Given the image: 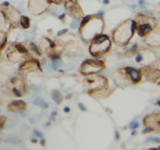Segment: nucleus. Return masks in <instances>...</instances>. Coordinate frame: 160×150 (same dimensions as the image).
I'll list each match as a JSON object with an SVG mask.
<instances>
[{
    "label": "nucleus",
    "instance_id": "nucleus-14",
    "mask_svg": "<svg viewBox=\"0 0 160 150\" xmlns=\"http://www.w3.org/2000/svg\"><path fill=\"white\" fill-rule=\"evenodd\" d=\"M25 108H26V103H25L24 101H22V100H16V101H12L11 103L9 104L8 106V110L10 112H21L23 111V110H25Z\"/></svg>",
    "mask_w": 160,
    "mask_h": 150
},
{
    "label": "nucleus",
    "instance_id": "nucleus-35",
    "mask_svg": "<svg viewBox=\"0 0 160 150\" xmlns=\"http://www.w3.org/2000/svg\"><path fill=\"white\" fill-rule=\"evenodd\" d=\"M135 61H136V62H142V54L141 53L136 54V56H135Z\"/></svg>",
    "mask_w": 160,
    "mask_h": 150
},
{
    "label": "nucleus",
    "instance_id": "nucleus-6",
    "mask_svg": "<svg viewBox=\"0 0 160 150\" xmlns=\"http://www.w3.org/2000/svg\"><path fill=\"white\" fill-rule=\"evenodd\" d=\"M107 85V79L103 76H96V77H88L84 80V89L88 90V92L94 91V90L101 89L103 87H106Z\"/></svg>",
    "mask_w": 160,
    "mask_h": 150
},
{
    "label": "nucleus",
    "instance_id": "nucleus-34",
    "mask_svg": "<svg viewBox=\"0 0 160 150\" xmlns=\"http://www.w3.org/2000/svg\"><path fill=\"white\" fill-rule=\"evenodd\" d=\"M33 134H34L36 137H39V138H42V136H43L42 133L40 132V131H38L37 129H34V130H33Z\"/></svg>",
    "mask_w": 160,
    "mask_h": 150
},
{
    "label": "nucleus",
    "instance_id": "nucleus-46",
    "mask_svg": "<svg viewBox=\"0 0 160 150\" xmlns=\"http://www.w3.org/2000/svg\"><path fill=\"white\" fill-rule=\"evenodd\" d=\"M103 3L104 4H108L109 3V0H103Z\"/></svg>",
    "mask_w": 160,
    "mask_h": 150
},
{
    "label": "nucleus",
    "instance_id": "nucleus-48",
    "mask_svg": "<svg viewBox=\"0 0 160 150\" xmlns=\"http://www.w3.org/2000/svg\"><path fill=\"white\" fill-rule=\"evenodd\" d=\"M66 98H67V99H70V98H71V94H68Z\"/></svg>",
    "mask_w": 160,
    "mask_h": 150
},
{
    "label": "nucleus",
    "instance_id": "nucleus-5",
    "mask_svg": "<svg viewBox=\"0 0 160 150\" xmlns=\"http://www.w3.org/2000/svg\"><path fill=\"white\" fill-rule=\"evenodd\" d=\"M104 69V63L98 60H86L80 68V72L84 75H93L101 72Z\"/></svg>",
    "mask_w": 160,
    "mask_h": 150
},
{
    "label": "nucleus",
    "instance_id": "nucleus-27",
    "mask_svg": "<svg viewBox=\"0 0 160 150\" xmlns=\"http://www.w3.org/2000/svg\"><path fill=\"white\" fill-rule=\"evenodd\" d=\"M6 24H7V20L5 18L2 11H0V29L6 28Z\"/></svg>",
    "mask_w": 160,
    "mask_h": 150
},
{
    "label": "nucleus",
    "instance_id": "nucleus-19",
    "mask_svg": "<svg viewBox=\"0 0 160 150\" xmlns=\"http://www.w3.org/2000/svg\"><path fill=\"white\" fill-rule=\"evenodd\" d=\"M18 33L19 31L15 28V26L11 29H9L8 31V34H7V39H9L11 42H15L17 40V37H18Z\"/></svg>",
    "mask_w": 160,
    "mask_h": 150
},
{
    "label": "nucleus",
    "instance_id": "nucleus-29",
    "mask_svg": "<svg viewBox=\"0 0 160 150\" xmlns=\"http://www.w3.org/2000/svg\"><path fill=\"white\" fill-rule=\"evenodd\" d=\"M14 47H15V49H16L18 52L22 53V54H27V49L25 48L23 45H21V44H16Z\"/></svg>",
    "mask_w": 160,
    "mask_h": 150
},
{
    "label": "nucleus",
    "instance_id": "nucleus-9",
    "mask_svg": "<svg viewBox=\"0 0 160 150\" xmlns=\"http://www.w3.org/2000/svg\"><path fill=\"white\" fill-rule=\"evenodd\" d=\"M2 13L4 14L6 20H8L13 26H16L20 20V17H21L20 16V13L17 11V10L13 7H9V5L7 7L2 6Z\"/></svg>",
    "mask_w": 160,
    "mask_h": 150
},
{
    "label": "nucleus",
    "instance_id": "nucleus-38",
    "mask_svg": "<svg viewBox=\"0 0 160 150\" xmlns=\"http://www.w3.org/2000/svg\"><path fill=\"white\" fill-rule=\"evenodd\" d=\"M5 119H6V117L0 116V128H3V125H4V122H5Z\"/></svg>",
    "mask_w": 160,
    "mask_h": 150
},
{
    "label": "nucleus",
    "instance_id": "nucleus-16",
    "mask_svg": "<svg viewBox=\"0 0 160 150\" xmlns=\"http://www.w3.org/2000/svg\"><path fill=\"white\" fill-rule=\"evenodd\" d=\"M68 54H75L79 51V44L76 41H70L63 47Z\"/></svg>",
    "mask_w": 160,
    "mask_h": 150
},
{
    "label": "nucleus",
    "instance_id": "nucleus-50",
    "mask_svg": "<svg viewBox=\"0 0 160 150\" xmlns=\"http://www.w3.org/2000/svg\"><path fill=\"white\" fill-rule=\"evenodd\" d=\"M56 115V112H52V116H55Z\"/></svg>",
    "mask_w": 160,
    "mask_h": 150
},
{
    "label": "nucleus",
    "instance_id": "nucleus-45",
    "mask_svg": "<svg viewBox=\"0 0 160 150\" xmlns=\"http://www.w3.org/2000/svg\"><path fill=\"white\" fill-rule=\"evenodd\" d=\"M115 136H116V139H117V140L119 139V133H118V131L115 132Z\"/></svg>",
    "mask_w": 160,
    "mask_h": 150
},
{
    "label": "nucleus",
    "instance_id": "nucleus-18",
    "mask_svg": "<svg viewBox=\"0 0 160 150\" xmlns=\"http://www.w3.org/2000/svg\"><path fill=\"white\" fill-rule=\"evenodd\" d=\"M89 93L91 94L94 98H104V97L108 96V95L110 94V91L106 87H103L101 89L94 90V91H91V92H89Z\"/></svg>",
    "mask_w": 160,
    "mask_h": 150
},
{
    "label": "nucleus",
    "instance_id": "nucleus-32",
    "mask_svg": "<svg viewBox=\"0 0 160 150\" xmlns=\"http://www.w3.org/2000/svg\"><path fill=\"white\" fill-rule=\"evenodd\" d=\"M12 92H13V94L15 95V96H17V97H21V95H22V92L20 91L19 89L15 88V87L12 88Z\"/></svg>",
    "mask_w": 160,
    "mask_h": 150
},
{
    "label": "nucleus",
    "instance_id": "nucleus-40",
    "mask_svg": "<svg viewBox=\"0 0 160 150\" xmlns=\"http://www.w3.org/2000/svg\"><path fill=\"white\" fill-rule=\"evenodd\" d=\"M154 129H152L151 127H147L146 126V128H145L144 130H142V133H147V132H151V131H153Z\"/></svg>",
    "mask_w": 160,
    "mask_h": 150
},
{
    "label": "nucleus",
    "instance_id": "nucleus-42",
    "mask_svg": "<svg viewBox=\"0 0 160 150\" xmlns=\"http://www.w3.org/2000/svg\"><path fill=\"white\" fill-rule=\"evenodd\" d=\"M78 105H79V108L81 109L82 111H86V107H85V106H84V105H83L82 103H79Z\"/></svg>",
    "mask_w": 160,
    "mask_h": 150
},
{
    "label": "nucleus",
    "instance_id": "nucleus-28",
    "mask_svg": "<svg viewBox=\"0 0 160 150\" xmlns=\"http://www.w3.org/2000/svg\"><path fill=\"white\" fill-rule=\"evenodd\" d=\"M29 47H30V50L32 51V53H35L37 56H40V55H41V51H40V49L34 43H29Z\"/></svg>",
    "mask_w": 160,
    "mask_h": 150
},
{
    "label": "nucleus",
    "instance_id": "nucleus-41",
    "mask_svg": "<svg viewBox=\"0 0 160 150\" xmlns=\"http://www.w3.org/2000/svg\"><path fill=\"white\" fill-rule=\"evenodd\" d=\"M68 31L67 29H64V30H61V31H59L58 33H57V36H61V35H63V34H65Z\"/></svg>",
    "mask_w": 160,
    "mask_h": 150
},
{
    "label": "nucleus",
    "instance_id": "nucleus-2",
    "mask_svg": "<svg viewBox=\"0 0 160 150\" xmlns=\"http://www.w3.org/2000/svg\"><path fill=\"white\" fill-rule=\"evenodd\" d=\"M137 24L135 20H127L121 23L114 30L113 32V41L117 45H125L132 38L133 34L136 30Z\"/></svg>",
    "mask_w": 160,
    "mask_h": 150
},
{
    "label": "nucleus",
    "instance_id": "nucleus-43",
    "mask_svg": "<svg viewBox=\"0 0 160 150\" xmlns=\"http://www.w3.org/2000/svg\"><path fill=\"white\" fill-rule=\"evenodd\" d=\"M63 111H64V112H66V113H68V112L70 111V109H69V107H64Z\"/></svg>",
    "mask_w": 160,
    "mask_h": 150
},
{
    "label": "nucleus",
    "instance_id": "nucleus-47",
    "mask_svg": "<svg viewBox=\"0 0 160 150\" xmlns=\"http://www.w3.org/2000/svg\"><path fill=\"white\" fill-rule=\"evenodd\" d=\"M40 139H41V144H42L43 146H44V144H45V141H44V139H42V138H40Z\"/></svg>",
    "mask_w": 160,
    "mask_h": 150
},
{
    "label": "nucleus",
    "instance_id": "nucleus-49",
    "mask_svg": "<svg viewBox=\"0 0 160 150\" xmlns=\"http://www.w3.org/2000/svg\"><path fill=\"white\" fill-rule=\"evenodd\" d=\"M31 141H32V142H36V139L33 138V139H31Z\"/></svg>",
    "mask_w": 160,
    "mask_h": 150
},
{
    "label": "nucleus",
    "instance_id": "nucleus-44",
    "mask_svg": "<svg viewBox=\"0 0 160 150\" xmlns=\"http://www.w3.org/2000/svg\"><path fill=\"white\" fill-rule=\"evenodd\" d=\"M62 1H63V0H54V2L56 3V4H61Z\"/></svg>",
    "mask_w": 160,
    "mask_h": 150
},
{
    "label": "nucleus",
    "instance_id": "nucleus-15",
    "mask_svg": "<svg viewBox=\"0 0 160 150\" xmlns=\"http://www.w3.org/2000/svg\"><path fill=\"white\" fill-rule=\"evenodd\" d=\"M23 56H24V54L18 52L17 50L15 49V47H13L12 49H9L7 51V57H8V59L10 60V61L13 62V63L20 62L24 58Z\"/></svg>",
    "mask_w": 160,
    "mask_h": 150
},
{
    "label": "nucleus",
    "instance_id": "nucleus-12",
    "mask_svg": "<svg viewBox=\"0 0 160 150\" xmlns=\"http://www.w3.org/2000/svg\"><path fill=\"white\" fill-rule=\"evenodd\" d=\"M20 71L24 73H31L34 71H37L38 69H40V64L36 60H28L22 63V65L20 66Z\"/></svg>",
    "mask_w": 160,
    "mask_h": 150
},
{
    "label": "nucleus",
    "instance_id": "nucleus-23",
    "mask_svg": "<svg viewBox=\"0 0 160 150\" xmlns=\"http://www.w3.org/2000/svg\"><path fill=\"white\" fill-rule=\"evenodd\" d=\"M16 126V121L13 119H5V122L3 125V128H6V129H12Z\"/></svg>",
    "mask_w": 160,
    "mask_h": 150
},
{
    "label": "nucleus",
    "instance_id": "nucleus-51",
    "mask_svg": "<svg viewBox=\"0 0 160 150\" xmlns=\"http://www.w3.org/2000/svg\"><path fill=\"white\" fill-rule=\"evenodd\" d=\"M139 3H140V4H142V3H143V0H139Z\"/></svg>",
    "mask_w": 160,
    "mask_h": 150
},
{
    "label": "nucleus",
    "instance_id": "nucleus-10",
    "mask_svg": "<svg viewBox=\"0 0 160 150\" xmlns=\"http://www.w3.org/2000/svg\"><path fill=\"white\" fill-rule=\"evenodd\" d=\"M146 42L149 46L158 48L160 45V31L158 27H155L151 32L146 36Z\"/></svg>",
    "mask_w": 160,
    "mask_h": 150
},
{
    "label": "nucleus",
    "instance_id": "nucleus-17",
    "mask_svg": "<svg viewBox=\"0 0 160 150\" xmlns=\"http://www.w3.org/2000/svg\"><path fill=\"white\" fill-rule=\"evenodd\" d=\"M143 72H145V75L151 81H155V80H157L159 78V71L157 69L154 70L153 68H145L143 69Z\"/></svg>",
    "mask_w": 160,
    "mask_h": 150
},
{
    "label": "nucleus",
    "instance_id": "nucleus-30",
    "mask_svg": "<svg viewBox=\"0 0 160 150\" xmlns=\"http://www.w3.org/2000/svg\"><path fill=\"white\" fill-rule=\"evenodd\" d=\"M79 24H80V18H73L71 24H70V26H71V28L75 29V28L78 27Z\"/></svg>",
    "mask_w": 160,
    "mask_h": 150
},
{
    "label": "nucleus",
    "instance_id": "nucleus-37",
    "mask_svg": "<svg viewBox=\"0 0 160 150\" xmlns=\"http://www.w3.org/2000/svg\"><path fill=\"white\" fill-rule=\"evenodd\" d=\"M38 118H39L38 116H34V115H33L32 117H29V121L31 123H35L38 120Z\"/></svg>",
    "mask_w": 160,
    "mask_h": 150
},
{
    "label": "nucleus",
    "instance_id": "nucleus-52",
    "mask_svg": "<svg viewBox=\"0 0 160 150\" xmlns=\"http://www.w3.org/2000/svg\"><path fill=\"white\" fill-rule=\"evenodd\" d=\"M0 133H1V128H0Z\"/></svg>",
    "mask_w": 160,
    "mask_h": 150
},
{
    "label": "nucleus",
    "instance_id": "nucleus-25",
    "mask_svg": "<svg viewBox=\"0 0 160 150\" xmlns=\"http://www.w3.org/2000/svg\"><path fill=\"white\" fill-rule=\"evenodd\" d=\"M6 142L10 143V144H19L20 142V139L16 136V135H9L6 138Z\"/></svg>",
    "mask_w": 160,
    "mask_h": 150
},
{
    "label": "nucleus",
    "instance_id": "nucleus-7",
    "mask_svg": "<svg viewBox=\"0 0 160 150\" xmlns=\"http://www.w3.org/2000/svg\"><path fill=\"white\" fill-rule=\"evenodd\" d=\"M51 0H30L28 4L29 12L33 15H40L48 9Z\"/></svg>",
    "mask_w": 160,
    "mask_h": 150
},
{
    "label": "nucleus",
    "instance_id": "nucleus-8",
    "mask_svg": "<svg viewBox=\"0 0 160 150\" xmlns=\"http://www.w3.org/2000/svg\"><path fill=\"white\" fill-rule=\"evenodd\" d=\"M64 5H65V9H66V12L72 18H80V19L82 18L83 12L81 10V7L79 6V4L75 0H67Z\"/></svg>",
    "mask_w": 160,
    "mask_h": 150
},
{
    "label": "nucleus",
    "instance_id": "nucleus-22",
    "mask_svg": "<svg viewBox=\"0 0 160 150\" xmlns=\"http://www.w3.org/2000/svg\"><path fill=\"white\" fill-rule=\"evenodd\" d=\"M19 22H20V25H21V27L24 29H27L30 26V19L27 16H21Z\"/></svg>",
    "mask_w": 160,
    "mask_h": 150
},
{
    "label": "nucleus",
    "instance_id": "nucleus-4",
    "mask_svg": "<svg viewBox=\"0 0 160 150\" xmlns=\"http://www.w3.org/2000/svg\"><path fill=\"white\" fill-rule=\"evenodd\" d=\"M137 26V33L140 37H146L147 35L156 27V20L153 17H149L146 15L139 14L135 19Z\"/></svg>",
    "mask_w": 160,
    "mask_h": 150
},
{
    "label": "nucleus",
    "instance_id": "nucleus-24",
    "mask_svg": "<svg viewBox=\"0 0 160 150\" xmlns=\"http://www.w3.org/2000/svg\"><path fill=\"white\" fill-rule=\"evenodd\" d=\"M51 96H52V99L54 100L55 102H56L57 104H60L62 101V99H63V96L61 95V93H60L59 91H53L52 94H51Z\"/></svg>",
    "mask_w": 160,
    "mask_h": 150
},
{
    "label": "nucleus",
    "instance_id": "nucleus-26",
    "mask_svg": "<svg viewBox=\"0 0 160 150\" xmlns=\"http://www.w3.org/2000/svg\"><path fill=\"white\" fill-rule=\"evenodd\" d=\"M7 42V35L2 30H0V50H1Z\"/></svg>",
    "mask_w": 160,
    "mask_h": 150
},
{
    "label": "nucleus",
    "instance_id": "nucleus-20",
    "mask_svg": "<svg viewBox=\"0 0 160 150\" xmlns=\"http://www.w3.org/2000/svg\"><path fill=\"white\" fill-rule=\"evenodd\" d=\"M35 105H37V106H39V107H41V108H48V103L45 101V100H43L41 97H39V96H37V97H35L34 99H33V101H32Z\"/></svg>",
    "mask_w": 160,
    "mask_h": 150
},
{
    "label": "nucleus",
    "instance_id": "nucleus-33",
    "mask_svg": "<svg viewBox=\"0 0 160 150\" xmlns=\"http://www.w3.org/2000/svg\"><path fill=\"white\" fill-rule=\"evenodd\" d=\"M137 44H134L133 46L130 48V50H129V53L130 54H136V52H137Z\"/></svg>",
    "mask_w": 160,
    "mask_h": 150
},
{
    "label": "nucleus",
    "instance_id": "nucleus-36",
    "mask_svg": "<svg viewBox=\"0 0 160 150\" xmlns=\"http://www.w3.org/2000/svg\"><path fill=\"white\" fill-rule=\"evenodd\" d=\"M130 129L131 130H135L137 127H138V122H136V121H134V122H132L131 124H130Z\"/></svg>",
    "mask_w": 160,
    "mask_h": 150
},
{
    "label": "nucleus",
    "instance_id": "nucleus-1",
    "mask_svg": "<svg viewBox=\"0 0 160 150\" xmlns=\"http://www.w3.org/2000/svg\"><path fill=\"white\" fill-rule=\"evenodd\" d=\"M104 29V21L102 17L90 16L86 22L80 25V35L84 41H90L97 35L101 34Z\"/></svg>",
    "mask_w": 160,
    "mask_h": 150
},
{
    "label": "nucleus",
    "instance_id": "nucleus-31",
    "mask_svg": "<svg viewBox=\"0 0 160 150\" xmlns=\"http://www.w3.org/2000/svg\"><path fill=\"white\" fill-rule=\"evenodd\" d=\"M122 1L127 4L128 6H135L136 5V0H122Z\"/></svg>",
    "mask_w": 160,
    "mask_h": 150
},
{
    "label": "nucleus",
    "instance_id": "nucleus-3",
    "mask_svg": "<svg viewBox=\"0 0 160 150\" xmlns=\"http://www.w3.org/2000/svg\"><path fill=\"white\" fill-rule=\"evenodd\" d=\"M110 47H111V40L109 37L107 35L99 34L92 39L89 51L93 56H101L109 51Z\"/></svg>",
    "mask_w": 160,
    "mask_h": 150
},
{
    "label": "nucleus",
    "instance_id": "nucleus-39",
    "mask_svg": "<svg viewBox=\"0 0 160 150\" xmlns=\"http://www.w3.org/2000/svg\"><path fill=\"white\" fill-rule=\"evenodd\" d=\"M147 141H152V142L159 143L160 142V139L158 137H156V138H149V139H147Z\"/></svg>",
    "mask_w": 160,
    "mask_h": 150
},
{
    "label": "nucleus",
    "instance_id": "nucleus-13",
    "mask_svg": "<svg viewBox=\"0 0 160 150\" xmlns=\"http://www.w3.org/2000/svg\"><path fill=\"white\" fill-rule=\"evenodd\" d=\"M144 124L145 126L151 127L152 129H159V122H160V115L158 113L155 114H150L144 119Z\"/></svg>",
    "mask_w": 160,
    "mask_h": 150
},
{
    "label": "nucleus",
    "instance_id": "nucleus-21",
    "mask_svg": "<svg viewBox=\"0 0 160 150\" xmlns=\"http://www.w3.org/2000/svg\"><path fill=\"white\" fill-rule=\"evenodd\" d=\"M63 65L62 63V60L61 58H55V59H52V63H51V69L53 70H58L60 67H61Z\"/></svg>",
    "mask_w": 160,
    "mask_h": 150
},
{
    "label": "nucleus",
    "instance_id": "nucleus-11",
    "mask_svg": "<svg viewBox=\"0 0 160 150\" xmlns=\"http://www.w3.org/2000/svg\"><path fill=\"white\" fill-rule=\"evenodd\" d=\"M122 71L127 75V77L131 81V83H138L141 80V72L138 69L133 67H125Z\"/></svg>",
    "mask_w": 160,
    "mask_h": 150
}]
</instances>
